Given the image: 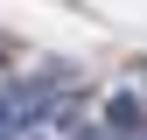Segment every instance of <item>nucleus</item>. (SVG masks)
Segmentation results:
<instances>
[{
  "instance_id": "nucleus-1",
  "label": "nucleus",
  "mask_w": 147,
  "mask_h": 140,
  "mask_svg": "<svg viewBox=\"0 0 147 140\" xmlns=\"http://www.w3.org/2000/svg\"><path fill=\"white\" fill-rule=\"evenodd\" d=\"M126 126H140V105L126 91H112V98H105V133H126Z\"/></svg>"
},
{
  "instance_id": "nucleus-2",
  "label": "nucleus",
  "mask_w": 147,
  "mask_h": 140,
  "mask_svg": "<svg viewBox=\"0 0 147 140\" xmlns=\"http://www.w3.org/2000/svg\"><path fill=\"white\" fill-rule=\"evenodd\" d=\"M112 140H147V126H126V133H112Z\"/></svg>"
}]
</instances>
